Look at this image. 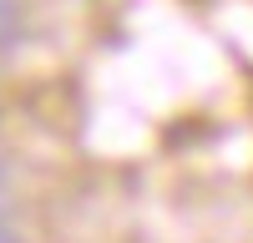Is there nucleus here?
<instances>
[{"label": "nucleus", "instance_id": "f257e3e1", "mask_svg": "<svg viewBox=\"0 0 253 243\" xmlns=\"http://www.w3.org/2000/svg\"><path fill=\"white\" fill-rule=\"evenodd\" d=\"M15 31H20V0H0V51L15 40Z\"/></svg>", "mask_w": 253, "mask_h": 243}, {"label": "nucleus", "instance_id": "f03ea898", "mask_svg": "<svg viewBox=\"0 0 253 243\" xmlns=\"http://www.w3.org/2000/svg\"><path fill=\"white\" fill-rule=\"evenodd\" d=\"M0 243H20V233L10 228V223H5V218H0Z\"/></svg>", "mask_w": 253, "mask_h": 243}, {"label": "nucleus", "instance_id": "7ed1b4c3", "mask_svg": "<svg viewBox=\"0 0 253 243\" xmlns=\"http://www.w3.org/2000/svg\"><path fill=\"white\" fill-rule=\"evenodd\" d=\"M0 188H5V162H0Z\"/></svg>", "mask_w": 253, "mask_h": 243}]
</instances>
